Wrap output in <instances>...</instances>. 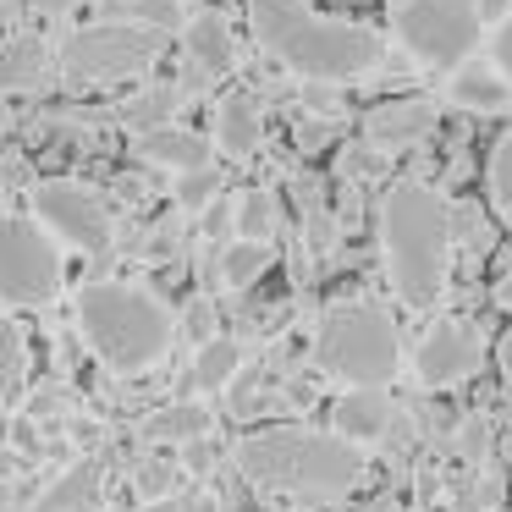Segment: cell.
I'll return each instance as SVG.
<instances>
[{"label": "cell", "instance_id": "obj_14", "mask_svg": "<svg viewBox=\"0 0 512 512\" xmlns=\"http://www.w3.org/2000/svg\"><path fill=\"white\" fill-rule=\"evenodd\" d=\"M446 100L474 111V116H496L512 105V83L501 78L485 56H468L463 67H452V78H446Z\"/></svg>", "mask_w": 512, "mask_h": 512}, {"label": "cell", "instance_id": "obj_15", "mask_svg": "<svg viewBox=\"0 0 512 512\" xmlns=\"http://www.w3.org/2000/svg\"><path fill=\"white\" fill-rule=\"evenodd\" d=\"M397 408H391L386 391H347L342 402L331 408V424H336V441L347 446H364V441H380L391 430Z\"/></svg>", "mask_w": 512, "mask_h": 512}, {"label": "cell", "instance_id": "obj_24", "mask_svg": "<svg viewBox=\"0 0 512 512\" xmlns=\"http://www.w3.org/2000/svg\"><path fill=\"white\" fill-rule=\"evenodd\" d=\"M270 226H276V199L265 188H248L237 204V243H265Z\"/></svg>", "mask_w": 512, "mask_h": 512}, {"label": "cell", "instance_id": "obj_11", "mask_svg": "<svg viewBox=\"0 0 512 512\" xmlns=\"http://www.w3.org/2000/svg\"><path fill=\"white\" fill-rule=\"evenodd\" d=\"M435 133V100L424 94H402V100H380L364 111V144L380 155H397V149L419 144Z\"/></svg>", "mask_w": 512, "mask_h": 512}, {"label": "cell", "instance_id": "obj_6", "mask_svg": "<svg viewBox=\"0 0 512 512\" xmlns=\"http://www.w3.org/2000/svg\"><path fill=\"white\" fill-rule=\"evenodd\" d=\"M160 56H166V34L133 23H94L61 39V72L78 83L133 78V72H149Z\"/></svg>", "mask_w": 512, "mask_h": 512}, {"label": "cell", "instance_id": "obj_10", "mask_svg": "<svg viewBox=\"0 0 512 512\" xmlns=\"http://www.w3.org/2000/svg\"><path fill=\"white\" fill-rule=\"evenodd\" d=\"M474 369H479V336L468 331L463 320L435 325L419 342V353H413V375H419L424 386H457V380H468Z\"/></svg>", "mask_w": 512, "mask_h": 512}, {"label": "cell", "instance_id": "obj_18", "mask_svg": "<svg viewBox=\"0 0 512 512\" xmlns=\"http://www.w3.org/2000/svg\"><path fill=\"white\" fill-rule=\"evenodd\" d=\"M237 369H243V347L226 342V336H210V342L193 353V369H188L182 386H188V391H221Z\"/></svg>", "mask_w": 512, "mask_h": 512}, {"label": "cell", "instance_id": "obj_23", "mask_svg": "<svg viewBox=\"0 0 512 512\" xmlns=\"http://www.w3.org/2000/svg\"><path fill=\"white\" fill-rule=\"evenodd\" d=\"M265 270H270V243H232V248L221 254L226 287H254Z\"/></svg>", "mask_w": 512, "mask_h": 512}, {"label": "cell", "instance_id": "obj_9", "mask_svg": "<svg viewBox=\"0 0 512 512\" xmlns=\"http://www.w3.org/2000/svg\"><path fill=\"white\" fill-rule=\"evenodd\" d=\"M34 221L50 237L83 248V254H105L111 248V210L100 204V193L83 182H39L34 188Z\"/></svg>", "mask_w": 512, "mask_h": 512}, {"label": "cell", "instance_id": "obj_29", "mask_svg": "<svg viewBox=\"0 0 512 512\" xmlns=\"http://www.w3.org/2000/svg\"><path fill=\"white\" fill-rule=\"evenodd\" d=\"M215 182H221V177H215V166H210V171H193V177H182V182H177L182 204H204V199L215 193Z\"/></svg>", "mask_w": 512, "mask_h": 512}, {"label": "cell", "instance_id": "obj_2", "mask_svg": "<svg viewBox=\"0 0 512 512\" xmlns=\"http://www.w3.org/2000/svg\"><path fill=\"white\" fill-rule=\"evenodd\" d=\"M386 276L408 309H435L452 270V210L430 182H391L380 199Z\"/></svg>", "mask_w": 512, "mask_h": 512}, {"label": "cell", "instance_id": "obj_21", "mask_svg": "<svg viewBox=\"0 0 512 512\" xmlns=\"http://www.w3.org/2000/svg\"><path fill=\"white\" fill-rule=\"evenodd\" d=\"M204 430H210V413H204L199 402H177V408L155 413V419L144 424L149 441H193V435H204Z\"/></svg>", "mask_w": 512, "mask_h": 512}, {"label": "cell", "instance_id": "obj_30", "mask_svg": "<svg viewBox=\"0 0 512 512\" xmlns=\"http://www.w3.org/2000/svg\"><path fill=\"white\" fill-rule=\"evenodd\" d=\"M188 325H193V336H204V342H210V303H193Z\"/></svg>", "mask_w": 512, "mask_h": 512}, {"label": "cell", "instance_id": "obj_13", "mask_svg": "<svg viewBox=\"0 0 512 512\" xmlns=\"http://www.w3.org/2000/svg\"><path fill=\"white\" fill-rule=\"evenodd\" d=\"M265 144V111H259V94L232 89L221 105H215V149H226L232 160L259 155Z\"/></svg>", "mask_w": 512, "mask_h": 512}, {"label": "cell", "instance_id": "obj_12", "mask_svg": "<svg viewBox=\"0 0 512 512\" xmlns=\"http://www.w3.org/2000/svg\"><path fill=\"white\" fill-rule=\"evenodd\" d=\"M232 61H237L232 28H226L215 12H199L188 23V67H182V83H188V89H204L210 78L232 72Z\"/></svg>", "mask_w": 512, "mask_h": 512}, {"label": "cell", "instance_id": "obj_26", "mask_svg": "<svg viewBox=\"0 0 512 512\" xmlns=\"http://www.w3.org/2000/svg\"><path fill=\"white\" fill-rule=\"evenodd\" d=\"M116 17H127L133 28H155V34H166V28H177V23H182L177 0H133V6H122Z\"/></svg>", "mask_w": 512, "mask_h": 512}, {"label": "cell", "instance_id": "obj_25", "mask_svg": "<svg viewBox=\"0 0 512 512\" xmlns=\"http://www.w3.org/2000/svg\"><path fill=\"white\" fill-rule=\"evenodd\" d=\"M490 204L501 221H512V133H501L490 149Z\"/></svg>", "mask_w": 512, "mask_h": 512}, {"label": "cell", "instance_id": "obj_16", "mask_svg": "<svg viewBox=\"0 0 512 512\" xmlns=\"http://www.w3.org/2000/svg\"><path fill=\"white\" fill-rule=\"evenodd\" d=\"M138 155L171 166L177 177H193V171H210V138L188 133V127H155V133H138Z\"/></svg>", "mask_w": 512, "mask_h": 512}, {"label": "cell", "instance_id": "obj_32", "mask_svg": "<svg viewBox=\"0 0 512 512\" xmlns=\"http://www.w3.org/2000/svg\"><path fill=\"white\" fill-rule=\"evenodd\" d=\"M34 6H45V12H67V6H78V0H34Z\"/></svg>", "mask_w": 512, "mask_h": 512}, {"label": "cell", "instance_id": "obj_3", "mask_svg": "<svg viewBox=\"0 0 512 512\" xmlns=\"http://www.w3.org/2000/svg\"><path fill=\"white\" fill-rule=\"evenodd\" d=\"M237 468L254 485L303 501H342L364 479V452L325 430H254L237 441Z\"/></svg>", "mask_w": 512, "mask_h": 512}, {"label": "cell", "instance_id": "obj_20", "mask_svg": "<svg viewBox=\"0 0 512 512\" xmlns=\"http://www.w3.org/2000/svg\"><path fill=\"white\" fill-rule=\"evenodd\" d=\"M23 380H28V342L12 320H0V408L23 391Z\"/></svg>", "mask_w": 512, "mask_h": 512}, {"label": "cell", "instance_id": "obj_17", "mask_svg": "<svg viewBox=\"0 0 512 512\" xmlns=\"http://www.w3.org/2000/svg\"><path fill=\"white\" fill-rule=\"evenodd\" d=\"M100 501H105V474H100L94 457H83L78 468H67V474L39 496V512H94Z\"/></svg>", "mask_w": 512, "mask_h": 512}, {"label": "cell", "instance_id": "obj_31", "mask_svg": "<svg viewBox=\"0 0 512 512\" xmlns=\"http://www.w3.org/2000/svg\"><path fill=\"white\" fill-rule=\"evenodd\" d=\"M496 364H501V375H507V380H512V331H507V336H501V347H496Z\"/></svg>", "mask_w": 512, "mask_h": 512}, {"label": "cell", "instance_id": "obj_28", "mask_svg": "<svg viewBox=\"0 0 512 512\" xmlns=\"http://www.w3.org/2000/svg\"><path fill=\"white\" fill-rule=\"evenodd\" d=\"M138 490H144L149 501H166V490H171V463H144V468H138Z\"/></svg>", "mask_w": 512, "mask_h": 512}, {"label": "cell", "instance_id": "obj_5", "mask_svg": "<svg viewBox=\"0 0 512 512\" xmlns=\"http://www.w3.org/2000/svg\"><path fill=\"white\" fill-rule=\"evenodd\" d=\"M314 364L347 380V391H386L402 364V342L386 309L375 303H336L314 336Z\"/></svg>", "mask_w": 512, "mask_h": 512}, {"label": "cell", "instance_id": "obj_4", "mask_svg": "<svg viewBox=\"0 0 512 512\" xmlns=\"http://www.w3.org/2000/svg\"><path fill=\"white\" fill-rule=\"evenodd\" d=\"M78 325L116 375H138L171 347V309L127 281H89L78 292Z\"/></svg>", "mask_w": 512, "mask_h": 512}, {"label": "cell", "instance_id": "obj_8", "mask_svg": "<svg viewBox=\"0 0 512 512\" xmlns=\"http://www.w3.org/2000/svg\"><path fill=\"white\" fill-rule=\"evenodd\" d=\"M61 287V254L56 237L28 215H6L0 221V303L17 309H39Z\"/></svg>", "mask_w": 512, "mask_h": 512}, {"label": "cell", "instance_id": "obj_33", "mask_svg": "<svg viewBox=\"0 0 512 512\" xmlns=\"http://www.w3.org/2000/svg\"><path fill=\"white\" fill-rule=\"evenodd\" d=\"M144 512H177V507H171V501H149Z\"/></svg>", "mask_w": 512, "mask_h": 512}, {"label": "cell", "instance_id": "obj_7", "mask_svg": "<svg viewBox=\"0 0 512 512\" xmlns=\"http://www.w3.org/2000/svg\"><path fill=\"white\" fill-rule=\"evenodd\" d=\"M485 17L479 0H402L397 6V39L424 67H463L479 50Z\"/></svg>", "mask_w": 512, "mask_h": 512}, {"label": "cell", "instance_id": "obj_19", "mask_svg": "<svg viewBox=\"0 0 512 512\" xmlns=\"http://www.w3.org/2000/svg\"><path fill=\"white\" fill-rule=\"evenodd\" d=\"M50 67V45L39 39H12V45H0V94H17L28 83H39Z\"/></svg>", "mask_w": 512, "mask_h": 512}, {"label": "cell", "instance_id": "obj_22", "mask_svg": "<svg viewBox=\"0 0 512 512\" xmlns=\"http://www.w3.org/2000/svg\"><path fill=\"white\" fill-rule=\"evenodd\" d=\"M171 116H177V89H149V94H138V100L122 105V122L133 127V133L171 127Z\"/></svg>", "mask_w": 512, "mask_h": 512}, {"label": "cell", "instance_id": "obj_1", "mask_svg": "<svg viewBox=\"0 0 512 512\" xmlns=\"http://www.w3.org/2000/svg\"><path fill=\"white\" fill-rule=\"evenodd\" d=\"M248 28L287 72L309 83H353L380 67V34L342 17H320L309 0H248Z\"/></svg>", "mask_w": 512, "mask_h": 512}, {"label": "cell", "instance_id": "obj_27", "mask_svg": "<svg viewBox=\"0 0 512 512\" xmlns=\"http://www.w3.org/2000/svg\"><path fill=\"white\" fill-rule=\"evenodd\" d=\"M485 61H490V67H496L507 83H512V17H501V28L490 34V56H485Z\"/></svg>", "mask_w": 512, "mask_h": 512}]
</instances>
